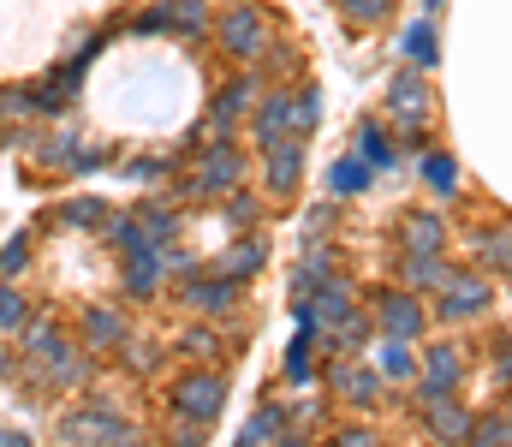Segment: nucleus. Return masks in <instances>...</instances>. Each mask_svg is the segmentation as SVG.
<instances>
[{"label":"nucleus","instance_id":"nucleus-15","mask_svg":"<svg viewBox=\"0 0 512 447\" xmlns=\"http://www.w3.org/2000/svg\"><path fill=\"white\" fill-rule=\"evenodd\" d=\"M262 263H268V239H262V233H239V239L215 257V275H227V281L245 287V281L262 275Z\"/></svg>","mask_w":512,"mask_h":447},{"label":"nucleus","instance_id":"nucleus-10","mask_svg":"<svg viewBox=\"0 0 512 447\" xmlns=\"http://www.w3.org/2000/svg\"><path fill=\"white\" fill-rule=\"evenodd\" d=\"M304 144H310V138H286V144L262 149V191H268L274 203H286V197L304 185Z\"/></svg>","mask_w":512,"mask_h":447},{"label":"nucleus","instance_id":"nucleus-7","mask_svg":"<svg viewBox=\"0 0 512 447\" xmlns=\"http://www.w3.org/2000/svg\"><path fill=\"white\" fill-rule=\"evenodd\" d=\"M387 114L393 120H405V126H429V114H435V96H429V84H423V66H399L393 78H387Z\"/></svg>","mask_w":512,"mask_h":447},{"label":"nucleus","instance_id":"nucleus-14","mask_svg":"<svg viewBox=\"0 0 512 447\" xmlns=\"http://www.w3.org/2000/svg\"><path fill=\"white\" fill-rule=\"evenodd\" d=\"M179 298L197 310V316H233V304H239V281H227V275H191V281H179Z\"/></svg>","mask_w":512,"mask_h":447},{"label":"nucleus","instance_id":"nucleus-45","mask_svg":"<svg viewBox=\"0 0 512 447\" xmlns=\"http://www.w3.org/2000/svg\"><path fill=\"white\" fill-rule=\"evenodd\" d=\"M489 352H495V382H507V388H512V334H495V346H489Z\"/></svg>","mask_w":512,"mask_h":447},{"label":"nucleus","instance_id":"nucleus-23","mask_svg":"<svg viewBox=\"0 0 512 447\" xmlns=\"http://www.w3.org/2000/svg\"><path fill=\"white\" fill-rule=\"evenodd\" d=\"M161 251H137V257H126V298H149L155 287H161Z\"/></svg>","mask_w":512,"mask_h":447},{"label":"nucleus","instance_id":"nucleus-37","mask_svg":"<svg viewBox=\"0 0 512 447\" xmlns=\"http://www.w3.org/2000/svg\"><path fill=\"white\" fill-rule=\"evenodd\" d=\"M292 120H298V138L316 132V120H322V90H316V84H304V90L292 96Z\"/></svg>","mask_w":512,"mask_h":447},{"label":"nucleus","instance_id":"nucleus-13","mask_svg":"<svg viewBox=\"0 0 512 447\" xmlns=\"http://www.w3.org/2000/svg\"><path fill=\"white\" fill-rule=\"evenodd\" d=\"M459 382H465V352H459L453 340L423 346V358H417V388H423V394H453Z\"/></svg>","mask_w":512,"mask_h":447},{"label":"nucleus","instance_id":"nucleus-44","mask_svg":"<svg viewBox=\"0 0 512 447\" xmlns=\"http://www.w3.org/2000/svg\"><path fill=\"white\" fill-rule=\"evenodd\" d=\"M328 447H387L376 430H364V424H352V430H334L328 436Z\"/></svg>","mask_w":512,"mask_h":447},{"label":"nucleus","instance_id":"nucleus-12","mask_svg":"<svg viewBox=\"0 0 512 447\" xmlns=\"http://www.w3.org/2000/svg\"><path fill=\"white\" fill-rule=\"evenodd\" d=\"M292 96H298V90H268V96L251 108V138H256V149H274V144H286V138H298Z\"/></svg>","mask_w":512,"mask_h":447},{"label":"nucleus","instance_id":"nucleus-43","mask_svg":"<svg viewBox=\"0 0 512 447\" xmlns=\"http://www.w3.org/2000/svg\"><path fill=\"white\" fill-rule=\"evenodd\" d=\"M328 233H334V203L304 209V239H328Z\"/></svg>","mask_w":512,"mask_h":447},{"label":"nucleus","instance_id":"nucleus-32","mask_svg":"<svg viewBox=\"0 0 512 447\" xmlns=\"http://www.w3.org/2000/svg\"><path fill=\"white\" fill-rule=\"evenodd\" d=\"M173 6V36H209V0H167Z\"/></svg>","mask_w":512,"mask_h":447},{"label":"nucleus","instance_id":"nucleus-34","mask_svg":"<svg viewBox=\"0 0 512 447\" xmlns=\"http://www.w3.org/2000/svg\"><path fill=\"white\" fill-rule=\"evenodd\" d=\"M60 221L66 227H102L108 221V203L102 197H72V203H60Z\"/></svg>","mask_w":512,"mask_h":447},{"label":"nucleus","instance_id":"nucleus-52","mask_svg":"<svg viewBox=\"0 0 512 447\" xmlns=\"http://www.w3.org/2000/svg\"><path fill=\"white\" fill-rule=\"evenodd\" d=\"M507 447H512V436H507Z\"/></svg>","mask_w":512,"mask_h":447},{"label":"nucleus","instance_id":"nucleus-49","mask_svg":"<svg viewBox=\"0 0 512 447\" xmlns=\"http://www.w3.org/2000/svg\"><path fill=\"white\" fill-rule=\"evenodd\" d=\"M0 447H30V436L24 430H0Z\"/></svg>","mask_w":512,"mask_h":447},{"label":"nucleus","instance_id":"nucleus-17","mask_svg":"<svg viewBox=\"0 0 512 447\" xmlns=\"http://www.w3.org/2000/svg\"><path fill=\"white\" fill-rule=\"evenodd\" d=\"M447 275H453L447 251H405V263H399V287H411V293H441Z\"/></svg>","mask_w":512,"mask_h":447},{"label":"nucleus","instance_id":"nucleus-5","mask_svg":"<svg viewBox=\"0 0 512 447\" xmlns=\"http://www.w3.org/2000/svg\"><path fill=\"white\" fill-rule=\"evenodd\" d=\"M489 304H495V281L483 269H453L435 293V316L441 322H477Z\"/></svg>","mask_w":512,"mask_h":447},{"label":"nucleus","instance_id":"nucleus-8","mask_svg":"<svg viewBox=\"0 0 512 447\" xmlns=\"http://www.w3.org/2000/svg\"><path fill=\"white\" fill-rule=\"evenodd\" d=\"M376 322H382V334H399V340H423V328H429V310H423V293H411V287H387L376 293Z\"/></svg>","mask_w":512,"mask_h":447},{"label":"nucleus","instance_id":"nucleus-30","mask_svg":"<svg viewBox=\"0 0 512 447\" xmlns=\"http://www.w3.org/2000/svg\"><path fill=\"white\" fill-rule=\"evenodd\" d=\"M256 78L262 84H286V78H304V60H298V48H262V60H256Z\"/></svg>","mask_w":512,"mask_h":447},{"label":"nucleus","instance_id":"nucleus-21","mask_svg":"<svg viewBox=\"0 0 512 447\" xmlns=\"http://www.w3.org/2000/svg\"><path fill=\"white\" fill-rule=\"evenodd\" d=\"M370 185H376V167H370L358 149L334 155V167H328V191H334V197H364Z\"/></svg>","mask_w":512,"mask_h":447},{"label":"nucleus","instance_id":"nucleus-41","mask_svg":"<svg viewBox=\"0 0 512 447\" xmlns=\"http://www.w3.org/2000/svg\"><path fill=\"white\" fill-rule=\"evenodd\" d=\"M161 30H173V6L167 0H155V6H143L131 18V36H161Z\"/></svg>","mask_w":512,"mask_h":447},{"label":"nucleus","instance_id":"nucleus-19","mask_svg":"<svg viewBox=\"0 0 512 447\" xmlns=\"http://www.w3.org/2000/svg\"><path fill=\"white\" fill-rule=\"evenodd\" d=\"M78 340H84V352H114V346H126V316L108 310V304H96V310H84Z\"/></svg>","mask_w":512,"mask_h":447},{"label":"nucleus","instance_id":"nucleus-24","mask_svg":"<svg viewBox=\"0 0 512 447\" xmlns=\"http://www.w3.org/2000/svg\"><path fill=\"white\" fill-rule=\"evenodd\" d=\"M358 155H364L376 173H382V167H399V144L387 138V126H376V120H364V126H358Z\"/></svg>","mask_w":512,"mask_h":447},{"label":"nucleus","instance_id":"nucleus-42","mask_svg":"<svg viewBox=\"0 0 512 447\" xmlns=\"http://www.w3.org/2000/svg\"><path fill=\"white\" fill-rule=\"evenodd\" d=\"M24 263H30V239H12V245H0V281L24 275Z\"/></svg>","mask_w":512,"mask_h":447},{"label":"nucleus","instance_id":"nucleus-27","mask_svg":"<svg viewBox=\"0 0 512 447\" xmlns=\"http://www.w3.org/2000/svg\"><path fill=\"white\" fill-rule=\"evenodd\" d=\"M471 251H477V269H501L512 257V227H483V233H471Z\"/></svg>","mask_w":512,"mask_h":447},{"label":"nucleus","instance_id":"nucleus-22","mask_svg":"<svg viewBox=\"0 0 512 447\" xmlns=\"http://www.w3.org/2000/svg\"><path fill=\"white\" fill-rule=\"evenodd\" d=\"M399 54H405V66H435V60H441V42H435V24H429V18H417V24H405V30H399Z\"/></svg>","mask_w":512,"mask_h":447},{"label":"nucleus","instance_id":"nucleus-50","mask_svg":"<svg viewBox=\"0 0 512 447\" xmlns=\"http://www.w3.org/2000/svg\"><path fill=\"white\" fill-rule=\"evenodd\" d=\"M6 376H12V352L0 346V382H6Z\"/></svg>","mask_w":512,"mask_h":447},{"label":"nucleus","instance_id":"nucleus-2","mask_svg":"<svg viewBox=\"0 0 512 447\" xmlns=\"http://www.w3.org/2000/svg\"><path fill=\"white\" fill-rule=\"evenodd\" d=\"M209 30H215V48L233 66H251V60H262V48H268V12L256 0H227Z\"/></svg>","mask_w":512,"mask_h":447},{"label":"nucleus","instance_id":"nucleus-36","mask_svg":"<svg viewBox=\"0 0 512 447\" xmlns=\"http://www.w3.org/2000/svg\"><path fill=\"white\" fill-rule=\"evenodd\" d=\"M221 203H227V221H233L239 233H251L256 221H262V203H256V197H251V191H245V185H239V191H227Z\"/></svg>","mask_w":512,"mask_h":447},{"label":"nucleus","instance_id":"nucleus-33","mask_svg":"<svg viewBox=\"0 0 512 447\" xmlns=\"http://www.w3.org/2000/svg\"><path fill=\"white\" fill-rule=\"evenodd\" d=\"M423 185H429V191H441V197H453V191H459V161H453V155H441V149H435V155H423Z\"/></svg>","mask_w":512,"mask_h":447},{"label":"nucleus","instance_id":"nucleus-25","mask_svg":"<svg viewBox=\"0 0 512 447\" xmlns=\"http://www.w3.org/2000/svg\"><path fill=\"white\" fill-rule=\"evenodd\" d=\"M286 418H292V412H286V406H274V400H268V406H256V418L239 430V447H268L280 430H286Z\"/></svg>","mask_w":512,"mask_h":447},{"label":"nucleus","instance_id":"nucleus-48","mask_svg":"<svg viewBox=\"0 0 512 447\" xmlns=\"http://www.w3.org/2000/svg\"><path fill=\"white\" fill-rule=\"evenodd\" d=\"M268 447H310V436H298V430H280Z\"/></svg>","mask_w":512,"mask_h":447},{"label":"nucleus","instance_id":"nucleus-40","mask_svg":"<svg viewBox=\"0 0 512 447\" xmlns=\"http://www.w3.org/2000/svg\"><path fill=\"white\" fill-rule=\"evenodd\" d=\"M393 0H340V18L346 24H387Z\"/></svg>","mask_w":512,"mask_h":447},{"label":"nucleus","instance_id":"nucleus-3","mask_svg":"<svg viewBox=\"0 0 512 447\" xmlns=\"http://www.w3.org/2000/svg\"><path fill=\"white\" fill-rule=\"evenodd\" d=\"M239 185H245V149L233 138H221V144H209L197 155V173L179 179V197H227Z\"/></svg>","mask_w":512,"mask_h":447},{"label":"nucleus","instance_id":"nucleus-18","mask_svg":"<svg viewBox=\"0 0 512 447\" xmlns=\"http://www.w3.org/2000/svg\"><path fill=\"white\" fill-rule=\"evenodd\" d=\"M405 251H447V221L429 215V209L399 215V257H405Z\"/></svg>","mask_w":512,"mask_h":447},{"label":"nucleus","instance_id":"nucleus-31","mask_svg":"<svg viewBox=\"0 0 512 447\" xmlns=\"http://www.w3.org/2000/svg\"><path fill=\"white\" fill-rule=\"evenodd\" d=\"M328 340H334V352H364V346L376 340V328H370V316H358V310H352L346 322H334V328H328Z\"/></svg>","mask_w":512,"mask_h":447},{"label":"nucleus","instance_id":"nucleus-35","mask_svg":"<svg viewBox=\"0 0 512 447\" xmlns=\"http://www.w3.org/2000/svg\"><path fill=\"white\" fill-rule=\"evenodd\" d=\"M36 310H30V298L12 293V287H0V334H24V322H30Z\"/></svg>","mask_w":512,"mask_h":447},{"label":"nucleus","instance_id":"nucleus-16","mask_svg":"<svg viewBox=\"0 0 512 447\" xmlns=\"http://www.w3.org/2000/svg\"><path fill=\"white\" fill-rule=\"evenodd\" d=\"M328 281H334V245L328 239H304V257L292 269V298H310L316 287H328Z\"/></svg>","mask_w":512,"mask_h":447},{"label":"nucleus","instance_id":"nucleus-20","mask_svg":"<svg viewBox=\"0 0 512 447\" xmlns=\"http://www.w3.org/2000/svg\"><path fill=\"white\" fill-rule=\"evenodd\" d=\"M370 364H376L382 382H417V346L399 340V334H382V340H376V358H370Z\"/></svg>","mask_w":512,"mask_h":447},{"label":"nucleus","instance_id":"nucleus-39","mask_svg":"<svg viewBox=\"0 0 512 447\" xmlns=\"http://www.w3.org/2000/svg\"><path fill=\"white\" fill-rule=\"evenodd\" d=\"M167 447H209V424H191V418H167L161 424Z\"/></svg>","mask_w":512,"mask_h":447},{"label":"nucleus","instance_id":"nucleus-26","mask_svg":"<svg viewBox=\"0 0 512 447\" xmlns=\"http://www.w3.org/2000/svg\"><path fill=\"white\" fill-rule=\"evenodd\" d=\"M179 352H185V358H197V364H221V358H227V340H221L209 322H197V328H185V334H179Z\"/></svg>","mask_w":512,"mask_h":447},{"label":"nucleus","instance_id":"nucleus-4","mask_svg":"<svg viewBox=\"0 0 512 447\" xmlns=\"http://www.w3.org/2000/svg\"><path fill=\"white\" fill-rule=\"evenodd\" d=\"M221 406H227V376L221 370H185L173 388H167V412L173 418H191V424H209L215 430V418H221Z\"/></svg>","mask_w":512,"mask_h":447},{"label":"nucleus","instance_id":"nucleus-28","mask_svg":"<svg viewBox=\"0 0 512 447\" xmlns=\"http://www.w3.org/2000/svg\"><path fill=\"white\" fill-rule=\"evenodd\" d=\"M310 376H316V334H310V328H298V334H292V346H286V382H298V388H304Z\"/></svg>","mask_w":512,"mask_h":447},{"label":"nucleus","instance_id":"nucleus-51","mask_svg":"<svg viewBox=\"0 0 512 447\" xmlns=\"http://www.w3.org/2000/svg\"><path fill=\"white\" fill-rule=\"evenodd\" d=\"M501 275H507V281H512V257H507V263H501Z\"/></svg>","mask_w":512,"mask_h":447},{"label":"nucleus","instance_id":"nucleus-6","mask_svg":"<svg viewBox=\"0 0 512 447\" xmlns=\"http://www.w3.org/2000/svg\"><path fill=\"white\" fill-rule=\"evenodd\" d=\"M256 72H239V78H227L221 90H215V102H209V144H221V138H233V126L239 120H251L256 108Z\"/></svg>","mask_w":512,"mask_h":447},{"label":"nucleus","instance_id":"nucleus-38","mask_svg":"<svg viewBox=\"0 0 512 447\" xmlns=\"http://www.w3.org/2000/svg\"><path fill=\"white\" fill-rule=\"evenodd\" d=\"M137 227L149 233V245H167V239L179 233V215H173V209H161V203H149V209L137 215Z\"/></svg>","mask_w":512,"mask_h":447},{"label":"nucleus","instance_id":"nucleus-47","mask_svg":"<svg viewBox=\"0 0 512 447\" xmlns=\"http://www.w3.org/2000/svg\"><path fill=\"white\" fill-rule=\"evenodd\" d=\"M131 370H155V352L149 346H131Z\"/></svg>","mask_w":512,"mask_h":447},{"label":"nucleus","instance_id":"nucleus-1","mask_svg":"<svg viewBox=\"0 0 512 447\" xmlns=\"http://www.w3.org/2000/svg\"><path fill=\"white\" fill-rule=\"evenodd\" d=\"M54 436H60V447H143V436L126 424V412L108 406V400L72 406V412L54 424Z\"/></svg>","mask_w":512,"mask_h":447},{"label":"nucleus","instance_id":"nucleus-46","mask_svg":"<svg viewBox=\"0 0 512 447\" xmlns=\"http://www.w3.org/2000/svg\"><path fill=\"white\" fill-rule=\"evenodd\" d=\"M161 173H167V161H137L131 167V179H161Z\"/></svg>","mask_w":512,"mask_h":447},{"label":"nucleus","instance_id":"nucleus-9","mask_svg":"<svg viewBox=\"0 0 512 447\" xmlns=\"http://www.w3.org/2000/svg\"><path fill=\"white\" fill-rule=\"evenodd\" d=\"M411 400L423 406V430H429L435 442H447V447H465V436H471V418H477L471 406H459L453 394H423V388H417Z\"/></svg>","mask_w":512,"mask_h":447},{"label":"nucleus","instance_id":"nucleus-11","mask_svg":"<svg viewBox=\"0 0 512 447\" xmlns=\"http://www.w3.org/2000/svg\"><path fill=\"white\" fill-rule=\"evenodd\" d=\"M328 394L334 400H352V406H376L382 400V376H376V364H364L352 352V358H334L328 364Z\"/></svg>","mask_w":512,"mask_h":447},{"label":"nucleus","instance_id":"nucleus-29","mask_svg":"<svg viewBox=\"0 0 512 447\" xmlns=\"http://www.w3.org/2000/svg\"><path fill=\"white\" fill-rule=\"evenodd\" d=\"M507 436H512V412H477L465 447H507Z\"/></svg>","mask_w":512,"mask_h":447}]
</instances>
